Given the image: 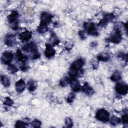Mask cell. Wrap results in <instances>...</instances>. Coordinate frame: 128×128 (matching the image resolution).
<instances>
[{"label":"cell","mask_w":128,"mask_h":128,"mask_svg":"<svg viewBox=\"0 0 128 128\" xmlns=\"http://www.w3.org/2000/svg\"><path fill=\"white\" fill-rule=\"evenodd\" d=\"M18 14L16 12H12V13L8 17V20L11 27L14 30H16L18 28Z\"/></svg>","instance_id":"obj_1"},{"label":"cell","mask_w":128,"mask_h":128,"mask_svg":"<svg viewBox=\"0 0 128 128\" xmlns=\"http://www.w3.org/2000/svg\"><path fill=\"white\" fill-rule=\"evenodd\" d=\"M96 117L98 120L106 122L109 120L110 114L107 110L101 109L98 111Z\"/></svg>","instance_id":"obj_2"},{"label":"cell","mask_w":128,"mask_h":128,"mask_svg":"<svg viewBox=\"0 0 128 128\" xmlns=\"http://www.w3.org/2000/svg\"><path fill=\"white\" fill-rule=\"evenodd\" d=\"M84 26L89 34L95 36L98 35V32L94 23L86 22L84 24Z\"/></svg>","instance_id":"obj_3"},{"label":"cell","mask_w":128,"mask_h":128,"mask_svg":"<svg viewBox=\"0 0 128 128\" xmlns=\"http://www.w3.org/2000/svg\"><path fill=\"white\" fill-rule=\"evenodd\" d=\"M116 90L120 94L125 95L128 93V86L124 83H118L116 85Z\"/></svg>","instance_id":"obj_4"},{"label":"cell","mask_w":128,"mask_h":128,"mask_svg":"<svg viewBox=\"0 0 128 128\" xmlns=\"http://www.w3.org/2000/svg\"><path fill=\"white\" fill-rule=\"evenodd\" d=\"M14 58L13 54L10 52H5L2 56V60L6 64H10Z\"/></svg>","instance_id":"obj_5"},{"label":"cell","mask_w":128,"mask_h":128,"mask_svg":"<svg viewBox=\"0 0 128 128\" xmlns=\"http://www.w3.org/2000/svg\"><path fill=\"white\" fill-rule=\"evenodd\" d=\"M23 50L28 52H34V54L38 52L37 51V46L34 42H30L23 46Z\"/></svg>","instance_id":"obj_6"},{"label":"cell","mask_w":128,"mask_h":128,"mask_svg":"<svg viewBox=\"0 0 128 128\" xmlns=\"http://www.w3.org/2000/svg\"><path fill=\"white\" fill-rule=\"evenodd\" d=\"M52 17L53 16L50 14L46 12H44L40 16V23L48 24V23L50 22Z\"/></svg>","instance_id":"obj_7"},{"label":"cell","mask_w":128,"mask_h":128,"mask_svg":"<svg viewBox=\"0 0 128 128\" xmlns=\"http://www.w3.org/2000/svg\"><path fill=\"white\" fill-rule=\"evenodd\" d=\"M121 40V32L118 30H116L115 34L112 35L110 38V40L114 44H118L120 42Z\"/></svg>","instance_id":"obj_8"},{"label":"cell","mask_w":128,"mask_h":128,"mask_svg":"<svg viewBox=\"0 0 128 128\" xmlns=\"http://www.w3.org/2000/svg\"><path fill=\"white\" fill-rule=\"evenodd\" d=\"M71 88L72 90L75 92H77L80 90V84L79 81L76 79L72 78L70 80V82Z\"/></svg>","instance_id":"obj_9"},{"label":"cell","mask_w":128,"mask_h":128,"mask_svg":"<svg viewBox=\"0 0 128 128\" xmlns=\"http://www.w3.org/2000/svg\"><path fill=\"white\" fill-rule=\"evenodd\" d=\"M56 54V50L54 49V48L50 44H46V48L45 50V55L48 58H50L51 57L54 56Z\"/></svg>","instance_id":"obj_10"},{"label":"cell","mask_w":128,"mask_h":128,"mask_svg":"<svg viewBox=\"0 0 128 128\" xmlns=\"http://www.w3.org/2000/svg\"><path fill=\"white\" fill-rule=\"evenodd\" d=\"M32 33L28 30H26L19 35L20 39L22 41H28L31 38Z\"/></svg>","instance_id":"obj_11"},{"label":"cell","mask_w":128,"mask_h":128,"mask_svg":"<svg viewBox=\"0 0 128 128\" xmlns=\"http://www.w3.org/2000/svg\"><path fill=\"white\" fill-rule=\"evenodd\" d=\"M16 88L18 92H22L26 88V84L22 80H19L16 84Z\"/></svg>","instance_id":"obj_12"},{"label":"cell","mask_w":128,"mask_h":128,"mask_svg":"<svg viewBox=\"0 0 128 128\" xmlns=\"http://www.w3.org/2000/svg\"><path fill=\"white\" fill-rule=\"evenodd\" d=\"M84 64V61L82 58H79L76 61H74L72 64L71 66L77 70H80Z\"/></svg>","instance_id":"obj_13"},{"label":"cell","mask_w":128,"mask_h":128,"mask_svg":"<svg viewBox=\"0 0 128 128\" xmlns=\"http://www.w3.org/2000/svg\"><path fill=\"white\" fill-rule=\"evenodd\" d=\"M5 43L8 46H13L16 43L14 36L12 35H8L6 36L5 40Z\"/></svg>","instance_id":"obj_14"},{"label":"cell","mask_w":128,"mask_h":128,"mask_svg":"<svg viewBox=\"0 0 128 128\" xmlns=\"http://www.w3.org/2000/svg\"><path fill=\"white\" fill-rule=\"evenodd\" d=\"M82 90V91L88 96H92L94 93V90L92 89V88L91 86H90L87 83L85 84L84 85Z\"/></svg>","instance_id":"obj_15"},{"label":"cell","mask_w":128,"mask_h":128,"mask_svg":"<svg viewBox=\"0 0 128 128\" xmlns=\"http://www.w3.org/2000/svg\"><path fill=\"white\" fill-rule=\"evenodd\" d=\"M98 60L100 61L106 62L110 59V56L106 53H101L98 56Z\"/></svg>","instance_id":"obj_16"},{"label":"cell","mask_w":128,"mask_h":128,"mask_svg":"<svg viewBox=\"0 0 128 128\" xmlns=\"http://www.w3.org/2000/svg\"><path fill=\"white\" fill-rule=\"evenodd\" d=\"M1 82L3 86L4 87L8 88L10 86V80L6 76H1Z\"/></svg>","instance_id":"obj_17"},{"label":"cell","mask_w":128,"mask_h":128,"mask_svg":"<svg viewBox=\"0 0 128 128\" xmlns=\"http://www.w3.org/2000/svg\"><path fill=\"white\" fill-rule=\"evenodd\" d=\"M26 57L22 55V53L20 50H18L16 52V58L18 61L22 62L23 63H24V62L26 60Z\"/></svg>","instance_id":"obj_18"},{"label":"cell","mask_w":128,"mask_h":128,"mask_svg":"<svg viewBox=\"0 0 128 128\" xmlns=\"http://www.w3.org/2000/svg\"><path fill=\"white\" fill-rule=\"evenodd\" d=\"M110 122L113 126H116L120 123V119L114 116H112L110 118Z\"/></svg>","instance_id":"obj_19"},{"label":"cell","mask_w":128,"mask_h":128,"mask_svg":"<svg viewBox=\"0 0 128 128\" xmlns=\"http://www.w3.org/2000/svg\"><path fill=\"white\" fill-rule=\"evenodd\" d=\"M48 30V24H42V23H40V26L38 27V31L40 33L45 32Z\"/></svg>","instance_id":"obj_20"},{"label":"cell","mask_w":128,"mask_h":128,"mask_svg":"<svg viewBox=\"0 0 128 128\" xmlns=\"http://www.w3.org/2000/svg\"><path fill=\"white\" fill-rule=\"evenodd\" d=\"M28 88L30 92H33L36 88V84L34 81L30 80L28 82Z\"/></svg>","instance_id":"obj_21"},{"label":"cell","mask_w":128,"mask_h":128,"mask_svg":"<svg viewBox=\"0 0 128 128\" xmlns=\"http://www.w3.org/2000/svg\"><path fill=\"white\" fill-rule=\"evenodd\" d=\"M8 70L11 74H15V73L17 72L18 70L17 67L13 64H8Z\"/></svg>","instance_id":"obj_22"},{"label":"cell","mask_w":128,"mask_h":128,"mask_svg":"<svg viewBox=\"0 0 128 128\" xmlns=\"http://www.w3.org/2000/svg\"><path fill=\"white\" fill-rule=\"evenodd\" d=\"M120 78H121V76H120V73L118 72H116L112 76L110 79L112 81L116 82V81H118L119 80H120Z\"/></svg>","instance_id":"obj_23"},{"label":"cell","mask_w":128,"mask_h":128,"mask_svg":"<svg viewBox=\"0 0 128 128\" xmlns=\"http://www.w3.org/2000/svg\"><path fill=\"white\" fill-rule=\"evenodd\" d=\"M78 73V70H77L75 69L74 68L70 66V70H69V75L71 76V77H75L76 76Z\"/></svg>","instance_id":"obj_24"},{"label":"cell","mask_w":128,"mask_h":128,"mask_svg":"<svg viewBox=\"0 0 128 128\" xmlns=\"http://www.w3.org/2000/svg\"><path fill=\"white\" fill-rule=\"evenodd\" d=\"M70 80L69 79V78H65L63 79H62L60 82V85L64 87L66 86L68 84H69L70 82Z\"/></svg>","instance_id":"obj_25"},{"label":"cell","mask_w":128,"mask_h":128,"mask_svg":"<svg viewBox=\"0 0 128 128\" xmlns=\"http://www.w3.org/2000/svg\"><path fill=\"white\" fill-rule=\"evenodd\" d=\"M26 126H27V124L21 120H18L16 122L15 126L17 128H20L26 127Z\"/></svg>","instance_id":"obj_26"},{"label":"cell","mask_w":128,"mask_h":128,"mask_svg":"<svg viewBox=\"0 0 128 128\" xmlns=\"http://www.w3.org/2000/svg\"><path fill=\"white\" fill-rule=\"evenodd\" d=\"M114 18V16L112 14H108L105 16L104 20H106L107 22H108L110 21H112Z\"/></svg>","instance_id":"obj_27"},{"label":"cell","mask_w":128,"mask_h":128,"mask_svg":"<svg viewBox=\"0 0 128 128\" xmlns=\"http://www.w3.org/2000/svg\"><path fill=\"white\" fill-rule=\"evenodd\" d=\"M32 126L34 128H40L41 126V122L38 120H35L32 122Z\"/></svg>","instance_id":"obj_28"},{"label":"cell","mask_w":128,"mask_h":128,"mask_svg":"<svg viewBox=\"0 0 128 128\" xmlns=\"http://www.w3.org/2000/svg\"><path fill=\"white\" fill-rule=\"evenodd\" d=\"M4 104H6V105L8 106H12L14 104V102L9 98H6L4 99Z\"/></svg>","instance_id":"obj_29"},{"label":"cell","mask_w":128,"mask_h":128,"mask_svg":"<svg viewBox=\"0 0 128 128\" xmlns=\"http://www.w3.org/2000/svg\"><path fill=\"white\" fill-rule=\"evenodd\" d=\"M74 98H75V94H74L70 93L68 95V97L67 98V101L69 103H72L73 102V100L74 99Z\"/></svg>","instance_id":"obj_30"},{"label":"cell","mask_w":128,"mask_h":128,"mask_svg":"<svg viewBox=\"0 0 128 128\" xmlns=\"http://www.w3.org/2000/svg\"><path fill=\"white\" fill-rule=\"evenodd\" d=\"M65 123H66V124L67 127L71 128L72 126V120L70 118H66Z\"/></svg>","instance_id":"obj_31"},{"label":"cell","mask_w":128,"mask_h":128,"mask_svg":"<svg viewBox=\"0 0 128 128\" xmlns=\"http://www.w3.org/2000/svg\"><path fill=\"white\" fill-rule=\"evenodd\" d=\"M78 34H79V36H80V38L82 40H84L86 38V36H87L86 32L84 31V30L80 31L79 32H78Z\"/></svg>","instance_id":"obj_32"},{"label":"cell","mask_w":128,"mask_h":128,"mask_svg":"<svg viewBox=\"0 0 128 128\" xmlns=\"http://www.w3.org/2000/svg\"><path fill=\"white\" fill-rule=\"evenodd\" d=\"M122 122H123V124H127L128 122V116L127 114H124V116H122Z\"/></svg>","instance_id":"obj_33"}]
</instances>
